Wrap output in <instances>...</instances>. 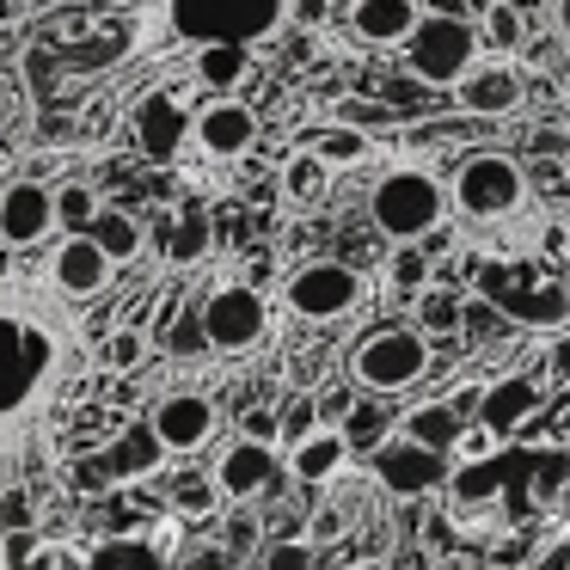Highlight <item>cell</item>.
Returning <instances> with one entry per match:
<instances>
[{"instance_id":"1","label":"cell","mask_w":570,"mask_h":570,"mask_svg":"<svg viewBox=\"0 0 570 570\" xmlns=\"http://www.w3.org/2000/svg\"><path fill=\"white\" fill-rule=\"evenodd\" d=\"M87 344L75 313L31 283H0V460H26L68 405Z\"/></svg>"},{"instance_id":"2","label":"cell","mask_w":570,"mask_h":570,"mask_svg":"<svg viewBox=\"0 0 570 570\" xmlns=\"http://www.w3.org/2000/svg\"><path fill=\"white\" fill-rule=\"evenodd\" d=\"M154 7H160L166 38L185 50H209V43L252 50L295 19V0H154Z\"/></svg>"},{"instance_id":"3","label":"cell","mask_w":570,"mask_h":570,"mask_svg":"<svg viewBox=\"0 0 570 570\" xmlns=\"http://www.w3.org/2000/svg\"><path fill=\"white\" fill-rule=\"evenodd\" d=\"M368 215H374V227H381L393 246H411V239H430L435 227H442L448 190H442V178L423 173V166H393V173L374 178Z\"/></svg>"},{"instance_id":"4","label":"cell","mask_w":570,"mask_h":570,"mask_svg":"<svg viewBox=\"0 0 570 570\" xmlns=\"http://www.w3.org/2000/svg\"><path fill=\"white\" fill-rule=\"evenodd\" d=\"M479 26L454 13H423L417 31L405 38V68L423 80V87H460V80L479 68Z\"/></svg>"},{"instance_id":"5","label":"cell","mask_w":570,"mask_h":570,"mask_svg":"<svg viewBox=\"0 0 570 570\" xmlns=\"http://www.w3.org/2000/svg\"><path fill=\"white\" fill-rule=\"evenodd\" d=\"M430 374V337L417 325H381L350 350V381L362 393H405Z\"/></svg>"},{"instance_id":"6","label":"cell","mask_w":570,"mask_h":570,"mask_svg":"<svg viewBox=\"0 0 570 570\" xmlns=\"http://www.w3.org/2000/svg\"><path fill=\"white\" fill-rule=\"evenodd\" d=\"M448 203L466 222H509L528 203V173L509 154H472V160H460L454 185H448Z\"/></svg>"},{"instance_id":"7","label":"cell","mask_w":570,"mask_h":570,"mask_svg":"<svg viewBox=\"0 0 570 570\" xmlns=\"http://www.w3.org/2000/svg\"><path fill=\"white\" fill-rule=\"evenodd\" d=\"M197 320H203L209 350L239 356V350H258V344H264V332H271V301H264L252 283H222V288H215V295L197 307Z\"/></svg>"},{"instance_id":"8","label":"cell","mask_w":570,"mask_h":570,"mask_svg":"<svg viewBox=\"0 0 570 570\" xmlns=\"http://www.w3.org/2000/svg\"><path fill=\"white\" fill-rule=\"evenodd\" d=\"M283 301L295 320H313V325H332L344 313L362 307V276L337 258H320V264H301L295 276L283 283Z\"/></svg>"},{"instance_id":"9","label":"cell","mask_w":570,"mask_h":570,"mask_svg":"<svg viewBox=\"0 0 570 570\" xmlns=\"http://www.w3.org/2000/svg\"><path fill=\"white\" fill-rule=\"evenodd\" d=\"M368 466H374V484H381L386 497H430V491H442L448 484V454H435V448H417L411 435H386L381 448L368 454Z\"/></svg>"},{"instance_id":"10","label":"cell","mask_w":570,"mask_h":570,"mask_svg":"<svg viewBox=\"0 0 570 570\" xmlns=\"http://www.w3.org/2000/svg\"><path fill=\"white\" fill-rule=\"evenodd\" d=\"M215 430H222V411L209 393H166L148 417V435L160 442V454H197L215 442Z\"/></svg>"},{"instance_id":"11","label":"cell","mask_w":570,"mask_h":570,"mask_svg":"<svg viewBox=\"0 0 570 570\" xmlns=\"http://www.w3.org/2000/svg\"><path fill=\"white\" fill-rule=\"evenodd\" d=\"M190 105H185V92H148V99L136 105V148L148 154L154 166H173L178 154L190 148Z\"/></svg>"},{"instance_id":"12","label":"cell","mask_w":570,"mask_h":570,"mask_svg":"<svg viewBox=\"0 0 570 570\" xmlns=\"http://www.w3.org/2000/svg\"><path fill=\"white\" fill-rule=\"evenodd\" d=\"M56 234V190L38 178H13L0 190V239L7 246H38Z\"/></svg>"},{"instance_id":"13","label":"cell","mask_w":570,"mask_h":570,"mask_svg":"<svg viewBox=\"0 0 570 570\" xmlns=\"http://www.w3.org/2000/svg\"><path fill=\"white\" fill-rule=\"evenodd\" d=\"M258 141V117L239 99H209L197 117H190V148L209 154V160H239V154Z\"/></svg>"},{"instance_id":"14","label":"cell","mask_w":570,"mask_h":570,"mask_svg":"<svg viewBox=\"0 0 570 570\" xmlns=\"http://www.w3.org/2000/svg\"><path fill=\"white\" fill-rule=\"evenodd\" d=\"M276 472H283V460H276L271 442H252V435H239L234 448H227L222 460H215V491L234 497V503H252V497H264L276 484Z\"/></svg>"},{"instance_id":"15","label":"cell","mask_w":570,"mask_h":570,"mask_svg":"<svg viewBox=\"0 0 570 570\" xmlns=\"http://www.w3.org/2000/svg\"><path fill=\"white\" fill-rule=\"evenodd\" d=\"M111 271L117 264L92 246V234H68L62 246H56V258H50V288L62 301H87V295H105Z\"/></svg>"},{"instance_id":"16","label":"cell","mask_w":570,"mask_h":570,"mask_svg":"<svg viewBox=\"0 0 570 570\" xmlns=\"http://www.w3.org/2000/svg\"><path fill=\"white\" fill-rule=\"evenodd\" d=\"M283 466L295 472L301 484H332L337 472L350 466V442H344V430H332V423L307 430L295 448H288V460H283Z\"/></svg>"},{"instance_id":"17","label":"cell","mask_w":570,"mask_h":570,"mask_svg":"<svg viewBox=\"0 0 570 570\" xmlns=\"http://www.w3.org/2000/svg\"><path fill=\"white\" fill-rule=\"evenodd\" d=\"M423 7L417 0H350V31L362 43H405L417 31Z\"/></svg>"},{"instance_id":"18","label":"cell","mask_w":570,"mask_h":570,"mask_svg":"<svg viewBox=\"0 0 570 570\" xmlns=\"http://www.w3.org/2000/svg\"><path fill=\"white\" fill-rule=\"evenodd\" d=\"M460 105H466L472 117H509L521 105V80L509 62H484L472 68L466 80H460Z\"/></svg>"},{"instance_id":"19","label":"cell","mask_w":570,"mask_h":570,"mask_svg":"<svg viewBox=\"0 0 570 570\" xmlns=\"http://www.w3.org/2000/svg\"><path fill=\"white\" fill-rule=\"evenodd\" d=\"M460 430H466V417H460L448 399H430V405H417V411L399 417V435H411L417 448H435V454H454Z\"/></svg>"},{"instance_id":"20","label":"cell","mask_w":570,"mask_h":570,"mask_svg":"<svg viewBox=\"0 0 570 570\" xmlns=\"http://www.w3.org/2000/svg\"><path fill=\"white\" fill-rule=\"evenodd\" d=\"M533 405H540V386H533V381H521V374H509V381L484 386L479 417H472V423H484V430H497V435H503L509 423H521Z\"/></svg>"},{"instance_id":"21","label":"cell","mask_w":570,"mask_h":570,"mask_svg":"<svg viewBox=\"0 0 570 570\" xmlns=\"http://www.w3.org/2000/svg\"><path fill=\"white\" fill-rule=\"evenodd\" d=\"M0 570H87V564H80V552H68V546H50V540H38V533H19V540L0 552Z\"/></svg>"},{"instance_id":"22","label":"cell","mask_w":570,"mask_h":570,"mask_svg":"<svg viewBox=\"0 0 570 570\" xmlns=\"http://www.w3.org/2000/svg\"><path fill=\"white\" fill-rule=\"evenodd\" d=\"M87 234H92V246H99L111 264H129L141 252V222L124 215V209H99V222H92Z\"/></svg>"},{"instance_id":"23","label":"cell","mask_w":570,"mask_h":570,"mask_svg":"<svg viewBox=\"0 0 570 570\" xmlns=\"http://www.w3.org/2000/svg\"><path fill=\"white\" fill-rule=\"evenodd\" d=\"M197 75H203V87L234 92L239 80L252 75V50H239V43H209V50H197Z\"/></svg>"},{"instance_id":"24","label":"cell","mask_w":570,"mask_h":570,"mask_svg":"<svg viewBox=\"0 0 570 570\" xmlns=\"http://www.w3.org/2000/svg\"><path fill=\"white\" fill-rule=\"evenodd\" d=\"M325 190H332V166L313 160V154L301 148L295 160L283 166V197L301 203V209H313V203H325Z\"/></svg>"},{"instance_id":"25","label":"cell","mask_w":570,"mask_h":570,"mask_svg":"<svg viewBox=\"0 0 570 570\" xmlns=\"http://www.w3.org/2000/svg\"><path fill=\"white\" fill-rule=\"evenodd\" d=\"M307 154L313 160H325V166H356V160H368V136L362 129H320V136L307 141Z\"/></svg>"},{"instance_id":"26","label":"cell","mask_w":570,"mask_h":570,"mask_svg":"<svg viewBox=\"0 0 570 570\" xmlns=\"http://www.w3.org/2000/svg\"><path fill=\"white\" fill-rule=\"evenodd\" d=\"M337 430H344V442H350V454H374V448L386 442V435H393V417H386L381 405H350V417L337 423Z\"/></svg>"},{"instance_id":"27","label":"cell","mask_w":570,"mask_h":570,"mask_svg":"<svg viewBox=\"0 0 570 570\" xmlns=\"http://www.w3.org/2000/svg\"><path fill=\"white\" fill-rule=\"evenodd\" d=\"M99 190L92 185H62L56 190V227H68V234H87L92 222H99Z\"/></svg>"},{"instance_id":"28","label":"cell","mask_w":570,"mask_h":570,"mask_svg":"<svg viewBox=\"0 0 570 570\" xmlns=\"http://www.w3.org/2000/svg\"><path fill=\"white\" fill-rule=\"evenodd\" d=\"M479 38L491 43V50H515V43H521V13L509 7V0H497L491 13H484V31H479Z\"/></svg>"},{"instance_id":"29","label":"cell","mask_w":570,"mask_h":570,"mask_svg":"<svg viewBox=\"0 0 570 570\" xmlns=\"http://www.w3.org/2000/svg\"><path fill=\"white\" fill-rule=\"evenodd\" d=\"M173 503H178V515H215L222 491H215V479H178Z\"/></svg>"},{"instance_id":"30","label":"cell","mask_w":570,"mask_h":570,"mask_svg":"<svg viewBox=\"0 0 570 570\" xmlns=\"http://www.w3.org/2000/svg\"><path fill=\"white\" fill-rule=\"evenodd\" d=\"M423 283H430V264H423V252H417V246H399V252H393V288L423 295Z\"/></svg>"},{"instance_id":"31","label":"cell","mask_w":570,"mask_h":570,"mask_svg":"<svg viewBox=\"0 0 570 570\" xmlns=\"http://www.w3.org/2000/svg\"><path fill=\"white\" fill-rule=\"evenodd\" d=\"M141 356H148V344H141V332H117L111 344H105V362H111L117 374L141 368Z\"/></svg>"},{"instance_id":"32","label":"cell","mask_w":570,"mask_h":570,"mask_svg":"<svg viewBox=\"0 0 570 570\" xmlns=\"http://www.w3.org/2000/svg\"><path fill=\"white\" fill-rule=\"evenodd\" d=\"M105 558H111L117 570H160V558H154L148 540H117V546H105Z\"/></svg>"},{"instance_id":"33","label":"cell","mask_w":570,"mask_h":570,"mask_svg":"<svg viewBox=\"0 0 570 570\" xmlns=\"http://www.w3.org/2000/svg\"><path fill=\"white\" fill-rule=\"evenodd\" d=\"M264 570H313V546L307 540H283L264 552Z\"/></svg>"},{"instance_id":"34","label":"cell","mask_w":570,"mask_h":570,"mask_svg":"<svg viewBox=\"0 0 570 570\" xmlns=\"http://www.w3.org/2000/svg\"><path fill=\"white\" fill-rule=\"evenodd\" d=\"M166 344H173L178 356H197V350L209 344V337H203V320H197V313H185V320H178L173 332H166Z\"/></svg>"},{"instance_id":"35","label":"cell","mask_w":570,"mask_h":570,"mask_svg":"<svg viewBox=\"0 0 570 570\" xmlns=\"http://www.w3.org/2000/svg\"><path fill=\"white\" fill-rule=\"evenodd\" d=\"M540 7H546V26H552L558 50L570 56V0H540Z\"/></svg>"},{"instance_id":"36","label":"cell","mask_w":570,"mask_h":570,"mask_svg":"<svg viewBox=\"0 0 570 570\" xmlns=\"http://www.w3.org/2000/svg\"><path fill=\"white\" fill-rule=\"evenodd\" d=\"M203 246H209V227H203V222H185V227H178V246H173V258H197Z\"/></svg>"},{"instance_id":"37","label":"cell","mask_w":570,"mask_h":570,"mask_svg":"<svg viewBox=\"0 0 570 570\" xmlns=\"http://www.w3.org/2000/svg\"><path fill=\"white\" fill-rule=\"evenodd\" d=\"M423 325H454V301H448V295H423Z\"/></svg>"},{"instance_id":"38","label":"cell","mask_w":570,"mask_h":570,"mask_svg":"<svg viewBox=\"0 0 570 570\" xmlns=\"http://www.w3.org/2000/svg\"><path fill=\"white\" fill-rule=\"evenodd\" d=\"M0 515L13 521V528H26V521H31V515H26V497H19V491H13V497H0Z\"/></svg>"},{"instance_id":"39","label":"cell","mask_w":570,"mask_h":570,"mask_svg":"<svg viewBox=\"0 0 570 570\" xmlns=\"http://www.w3.org/2000/svg\"><path fill=\"white\" fill-rule=\"evenodd\" d=\"M552 368H558V374H570V337H564V344L552 350Z\"/></svg>"},{"instance_id":"40","label":"cell","mask_w":570,"mask_h":570,"mask_svg":"<svg viewBox=\"0 0 570 570\" xmlns=\"http://www.w3.org/2000/svg\"><path fill=\"white\" fill-rule=\"evenodd\" d=\"M87 570H117V564H111V558H105V552H99V558H92V564H87Z\"/></svg>"}]
</instances>
